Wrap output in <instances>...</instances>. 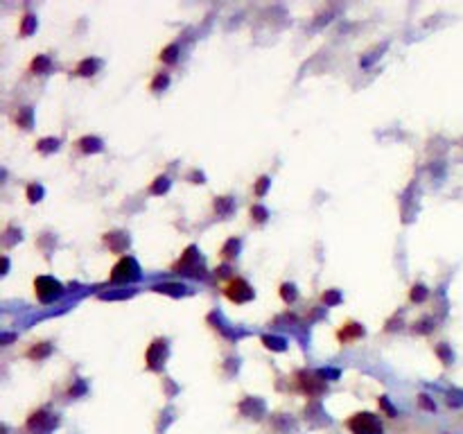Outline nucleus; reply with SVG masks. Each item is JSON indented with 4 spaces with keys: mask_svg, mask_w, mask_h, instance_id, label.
I'll use <instances>...</instances> for the list:
<instances>
[{
    "mask_svg": "<svg viewBox=\"0 0 463 434\" xmlns=\"http://www.w3.org/2000/svg\"><path fill=\"white\" fill-rule=\"evenodd\" d=\"M339 298H341V296H339L337 292H325V294H323V303H325V305H328V303H337Z\"/></svg>",
    "mask_w": 463,
    "mask_h": 434,
    "instance_id": "bb28decb",
    "label": "nucleus"
},
{
    "mask_svg": "<svg viewBox=\"0 0 463 434\" xmlns=\"http://www.w3.org/2000/svg\"><path fill=\"white\" fill-rule=\"evenodd\" d=\"M346 428L350 430V434H384L382 421H380L377 414L371 412H357L352 414L346 421Z\"/></svg>",
    "mask_w": 463,
    "mask_h": 434,
    "instance_id": "f257e3e1",
    "label": "nucleus"
},
{
    "mask_svg": "<svg viewBox=\"0 0 463 434\" xmlns=\"http://www.w3.org/2000/svg\"><path fill=\"white\" fill-rule=\"evenodd\" d=\"M251 217H256V222H265V220H267V211H265L262 206L256 204V206L251 208Z\"/></svg>",
    "mask_w": 463,
    "mask_h": 434,
    "instance_id": "5701e85b",
    "label": "nucleus"
},
{
    "mask_svg": "<svg viewBox=\"0 0 463 434\" xmlns=\"http://www.w3.org/2000/svg\"><path fill=\"white\" fill-rule=\"evenodd\" d=\"M97 68H99V61H97V59H84V61H79V66L75 68V75L90 77V75H95Z\"/></svg>",
    "mask_w": 463,
    "mask_h": 434,
    "instance_id": "f8f14e48",
    "label": "nucleus"
},
{
    "mask_svg": "<svg viewBox=\"0 0 463 434\" xmlns=\"http://www.w3.org/2000/svg\"><path fill=\"white\" fill-rule=\"evenodd\" d=\"M57 416H52L45 410H36L30 414V419L25 423V430L30 434H50L54 428H57Z\"/></svg>",
    "mask_w": 463,
    "mask_h": 434,
    "instance_id": "f03ea898",
    "label": "nucleus"
},
{
    "mask_svg": "<svg viewBox=\"0 0 463 434\" xmlns=\"http://www.w3.org/2000/svg\"><path fill=\"white\" fill-rule=\"evenodd\" d=\"M50 353H52L50 344H48V341H39V344H34L30 351H27V357H32V360L39 362V360H43V357H48Z\"/></svg>",
    "mask_w": 463,
    "mask_h": 434,
    "instance_id": "9b49d317",
    "label": "nucleus"
},
{
    "mask_svg": "<svg viewBox=\"0 0 463 434\" xmlns=\"http://www.w3.org/2000/svg\"><path fill=\"white\" fill-rule=\"evenodd\" d=\"M77 147H79V152H84V154L99 152L102 150V140L95 138V136H84V138L77 140Z\"/></svg>",
    "mask_w": 463,
    "mask_h": 434,
    "instance_id": "1a4fd4ad",
    "label": "nucleus"
},
{
    "mask_svg": "<svg viewBox=\"0 0 463 434\" xmlns=\"http://www.w3.org/2000/svg\"><path fill=\"white\" fill-rule=\"evenodd\" d=\"M425 296H428V289H425V285H414L412 287V294H409L412 301L421 303V301H425Z\"/></svg>",
    "mask_w": 463,
    "mask_h": 434,
    "instance_id": "6ab92c4d",
    "label": "nucleus"
},
{
    "mask_svg": "<svg viewBox=\"0 0 463 434\" xmlns=\"http://www.w3.org/2000/svg\"><path fill=\"white\" fill-rule=\"evenodd\" d=\"M359 337H364V328H362V323H357V321L341 323V328L337 330L339 344H350V341H355Z\"/></svg>",
    "mask_w": 463,
    "mask_h": 434,
    "instance_id": "6e6552de",
    "label": "nucleus"
},
{
    "mask_svg": "<svg viewBox=\"0 0 463 434\" xmlns=\"http://www.w3.org/2000/svg\"><path fill=\"white\" fill-rule=\"evenodd\" d=\"M421 407H425V410H430V412L437 410V405L430 403V401H428V396H421Z\"/></svg>",
    "mask_w": 463,
    "mask_h": 434,
    "instance_id": "cd10ccee",
    "label": "nucleus"
},
{
    "mask_svg": "<svg viewBox=\"0 0 463 434\" xmlns=\"http://www.w3.org/2000/svg\"><path fill=\"white\" fill-rule=\"evenodd\" d=\"M238 247H240V242L235 240V238H231V240L222 247V258H224V260L235 258V253H238Z\"/></svg>",
    "mask_w": 463,
    "mask_h": 434,
    "instance_id": "2eb2a0df",
    "label": "nucleus"
},
{
    "mask_svg": "<svg viewBox=\"0 0 463 434\" xmlns=\"http://www.w3.org/2000/svg\"><path fill=\"white\" fill-rule=\"evenodd\" d=\"M296 389L312 398V396H319L325 389V385H323V380H319L316 376L301 371V373H296Z\"/></svg>",
    "mask_w": 463,
    "mask_h": 434,
    "instance_id": "423d86ee",
    "label": "nucleus"
},
{
    "mask_svg": "<svg viewBox=\"0 0 463 434\" xmlns=\"http://www.w3.org/2000/svg\"><path fill=\"white\" fill-rule=\"evenodd\" d=\"M222 292H224V296L229 298L231 303H238V305L249 303L251 298H253V289H251V285L244 278H231L229 283L224 285Z\"/></svg>",
    "mask_w": 463,
    "mask_h": 434,
    "instance_id": "7ed1b4c3",
    "label": "nucleus"
},
{
    "mask_svg": "<svg viewBox=\"0 0 463 434\" xmlns=\"http://www.w3.org/2000/svg\"><path fill=\"white\" fill-rule=\"evenodd\" d=\"M377 407H380V410H382V412H384V414L389 416V419H393V416H396V410H393V405L389 403V398H387V396L377 398Z\"/></svg>",
    "mask_w": 463,
    "mask_h": 434,
    "instance_id": "a211bd4d",
    "label": "nucleus"
},
{
    "mask_svg": "<svg viewBox=\"0 0 463 434\" xmlns=\"http://www.w3.org/2000/svg\"><path fill=\"white\" fill-rule=\"evenodd\" d=\"M229 208H231V199H229V197H220V199L215 202V211H217V213H222V211L226 213Z\"/></svg>",
    "mask_w": 463,
    "mask_h": 434,
    "instance_id": "393cba45",
    "label": "nucleus"
},
{
    "mask_svg": "<svg viewBox=\"0 0 463 434\" xmlns=\"http://www.w3.org/2000/svg\"><path fill=\"white\" fill-rule=\"evenodd\" d=\"M30 68H32V72H39V75H43V72L50 70V59L43 57V54H36Z\"/></svg>",
    "mask_w": 463,
    "mask_h": 434,
    "instance_id": "ddd939ff",
    "label": "nucleus"
},
{
    "mask_svg": "<svg viewBox=\"0 0 463 434\" xmlns=\"http://www.w3.org/2000/svg\"><path fill=\"white\" fill-rule=\"evenodd\" d=\"M138 276H140V271H138V265H136V260L131 256H127L113 267L108 280H111V283H124V280H136Z\"/></svg>",
    "mask_w": 463,
    "mask_h": 434,
    "instance_id": "39448f33",
    "label": "nucleus"
},
{
    "mask_svg": "<svg viewBox=\"0 0 463 434\" xmlns=\"http://www.w3.org/2000/svg\"><path fill=\"white\" fill-rule=\"evenodd\" d=\"M36 27V18L32 16V14H27V16H23V25H21V34L23 36H27L32 30Z\"/></svg>",
    "mask_w": 463,
    "mask_h": 434,
    "instance_id": "aec40b11",
    "label": "nucleus"
},
{
    "mask_svg": "<svg viewBox=\"0 0 463 434\" xmlns=\"http://www.w3.org/2000/svg\"><path fill=\"white\" fill-rule=\"evenodd\" d=\"M61 292H63L61 285L54 278H50V276H39V278L34 280V294L43 303H50L52 298H57Z\"/></svg>",
    "mask_w": 463,
    "mask_h": 434,
    "instance_id": "20e7f679",
    "label": "nucleus"
},
{
    "mask_svg": "<svg viewBox=\"0 0 463 434\" xmlns=\"http://www.w3.org/2000/svg\"><path fill=\"white\" fill-rule=\"evenodd\" d=\"M165 351H168V344L165 339H154L149 344L147 353H145V362H147L149 369H159L161 362L165 360Z\"/></svg>",
    "mask_w": 463,
    "mask_h": 434,
    "instance_id": "0eeeda50",
    "label": "nucleus"
},
{
    "mask_svg": "<svg viewBox=\"0 0 463 434\" xmlns=\"http://www.w3.org/2000/svg\"><path fill=\"white\" fill-rule=\"evenodd\" d=\"M168 188H170L168 177H159V179H154V184L149 186V193L152 195H161V193H165Z\"/></svg>",
    "mask_w": 463,
    "mask_h": 434,
    "instance_id": "dca6fc26",
    "label": "nucleus"
},
{
    "mask_svg": "<svg viewBox=\"0 0 463 434\" xmlns=\"http://www.w3.org/2000/svg\"><path fill=\"white\" fill-rule=\"evenodd\" d=\"M104 242L108 244V249H111V251H115V253H120V251H122V249L127 247V244H129V240H127L122 233H111V235L106 233Z\"/></svg>",
    "mask_w": 463,
    "mask_h": 434,
    "instance_id": "9d476101",
    "label": "nucleus"
},
{
    "mask_svg": "<svg viewBox=\"0 0 463 434\" xmlns=\"http://www.w3.org/2000/svg\"><path fill=\"white\" fill-rule=\"evenodd\" d=\"M267 186H269V177H260V179H258V184H256V197H262V195H265Z\"/></svg>",
    "mask_w": 463,
    "mask_h": 434,
    "instance_id": "a878e982",
    "label": "nucleus"
},
{
    "mask_svg": "<svg viewBox=\"0 0 463 434\" xmlns=\"http://www.w3.org/2000/svg\"><path fill=\"white\" fill-rule=\"evenodd\" d=\"M57 147H59V140H57V138H43V140L36 143V150H39L41 154H48V152L57 150Z\"/></svg>",
    "mask_w": 463,
    "mask_h": 434,
    "instance_id": "f3484780",
    "label": "nucleus"
},
{
    "mask_svg": "<svg viewBox=\"0 0 463 434\" xmlns=\"http://www.w3.org/2000/svg\"><path fill=\"white\" fill-rule=\"evenodd\" d=\"M41 195H43V190H41L39 186H34V184H32L30 188H27V202H30V204L39 202V197H41Z\"/></svg>",
    "mask_w": 463,
    "mask_h": 434,
    "instance_id": "412c9836",
    "label": "nucleus"
},
{
    "mask_svg": "<svg viewBox=\"0 0 463 434\" xmlns=\"http://www.w3.org/2000/svg\"><path fill=\"white\" fill-rule=\"evenodd\" d=\"M163 86H168V75H163V72H159L156 79H154L152 84H149V88H152V90H159V88H163Z\"/></svg>",
    "mask_w": 463,
    "mask_h": 434,
    "instance_id": "b1692460",
    "label": "nucleus"
},
{
    "mask_svg": "<svg viewBox=\"0 0 463 434\" xmlns=\"http://www.w3.org/2000/svg\"><path fill=\"white\" fill-rule=\"evenodd\" d=\"M177 54H179L177 43H170L168 48L161 50V61H163V63H174V61H177Z\"/></svg>",
    "mask_w": 463,
    "mask_h": 434,
    "instance_id": "4468645a",
    "label": "nucleus"
},
{
    "mask_svg": "<svg viewBox=\"0 0 463 434\" xmlns=\"http://www.w3.org/2000/svg\"><path fill=\"white\" fill-rule=\"evenodd\" d=\"M280 296H283L287 303H289V301H294V298H296V289H294V285H283V287H280Z\"/></svg>",
    "mask_w": 463,
    "mask_h": 434,
    "instance_id": "4be33fe9",
    "label": "nucleus"
}]
</instances>
